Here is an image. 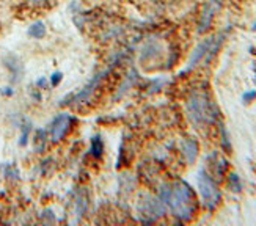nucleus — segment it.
<instances>
[{"instance_id":"obj_1","label":"nucleus","mask_w":256,"mask_h":226,"mask_svg":"<svg viewBox=\"0 0 256 226\" xmlns=\"http://www.w3.org/2000/svg\"><path fill=\"white\" fill-rule=\"evenodd\" d=\"M164 200L173 208L174 212H178V216H184V212H187L188 206L192 204L194 195L186 186H181V187H176L174 190H170L168 194L164 196Z\"/></svg>"},{"instance_id":"obj_2","label":"nucleus","mask_w":256,"mask_h":226,"mask_svg":"<svg viewBox=\"0 0 256 226\" xmlns=\"http://www.w3.org/2000/svg\"><path fill=\"white\" fill-rule=\"evenodd\" d=\"M71 116L63 113V115L55 118V121L52 122V129H50V138L52 142H60L64 138V135L68 134L70 128H71Z\"/></svg>"},{"instance_id":"obj_3","label":"nucleus","mask_w":256,"mask_h":226,"mask_svg":"<svg viewBox=\"0 0 256 226\" xmlns=\"http://www.w3.org/2000/svg\"><path fill=\"white\" fill-rule=\"evenodd\" d=\"M198 182H200V188H202V194H203L204 200L209 202V204H216L217 200H218V194H217V190L214 187V182L209 179V176L202 173V174H200Z\"/></svg>"},{"instance_id":"obj_4","label":"nucleus","mask_w":256,"mask_h":226,"mask_svg":"<svg viewBox=\"0 0 256 226\" xmlns=\"http://www.w3.org/2000/svg\"><path fill=\"white\" fill-rule=\"evenodd\" d=\"M218 8H220V0H209V4L206 5V8L203 10V14H202V32H204L209 27V24L212 22V18Z\"/></svg>"},{"instance_id":"obj_5","label":"nucleus","mask_w":256,"mask_h":226,"mask_svg":"<svg viewBox=\"0 0 256 226\" xmlns=\"http://www.w3.org/2000/svg\"><path fill=\"white\" fill-rule=\"evenodd\" d=\"M46 26H44V22L41 20H36V22H33V24L28 27V36L32 38H35V40H41L44 38V35H46Z\"/></svg>"},{"instance_id":"obj_6","label":"nucleus","mask_w":256,"mask_h":226,"mask_svg":"<svg viewBox=\"0 0 256 226\" xmlns=\"http://www.w3.org/2000/svg\"><path fill=\"white\" fill-rule=\"evenodd\" d=\"M27 2L32 5V6H35V8H41V6H44L46 5L49 0H27Z\"/></svg>"},{"instance_id":"obj_7","label":"nucleus","mask_w":256,"mask_h":226,"mask_svg":"<svg viewBox=\"0 0 256 226\" xmlns=\"http://www.w3.org/2000/svg\"><path fill=\"white\" fill-rule=\"evenodd\" d=\"M60 80H62V74H60V72H55V74L52 76V85H57Z\"/></svg>"},{"instance_id":"obj_8","label":"nucleus","mask_w":256,"mask_h":226,"mask_svg":"<svg viewBox=\"0 0 256 226\" xmlns=\"http://www.w3.org/2000/svg\"><path fill=\"white\" fill-rule=\"evenodd\" d=\"M151 2H158V0H151Z\"/></svg>"}]
</instances>
